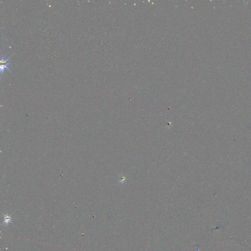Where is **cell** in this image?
<instances>
[{"mask_svg": "<svg viewBox=\"0 0 251 251\" xmlns=\"http://www.w3.org/2000/svg\"><path fill=\"white\" fill-rule=\"evenodd\" d=\"M12 55H11V57H8V58H7V56L2 57L1 61H0V70H1L0 71H1V76H2V75H3V73H4L5 70V69H7L10 72L12 73L8 68L9 65L11 64L8 63V61L9 60V58H11Z\"/></svg>", "mask_w": 251, "mask_h": 251, "instance_id": "obj_1", "label": "cell"}, {"mask_svg": "<svg viewBox=\"0 0 251 251\" xmlns=\"http://www.w3.org/2000/svg\"><path fill=\"white\" fill-rule=\"evenodd\" d=\"M4 222H3V224H4L5 225H8V223L11 222V220H12V216H11V215H9V214H7V215H5V214H4Z\"/></svg>", "mask_w": 251, "mask_h": 251, "instance_id": "obj_2", "label": "cell"}]
</instances>
